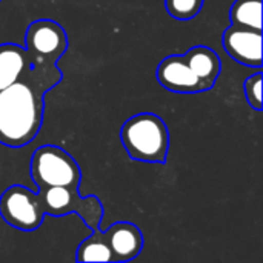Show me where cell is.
I'll list each match as a JSON object with an SVG mask.
<instances>
[{
  "label": "cell",
  "instance_id": "1",
  "mask_svg": "<svg viewBox=\"0 0 263 263\" xmlns=\"http://www.w3.org/2000/svg\"><path fill=\"white\" fill-rule=\"evenodd\" d=\"M42 94L17 80L0 91V142L23 146L35 139L42 126Z\"/></svg>",
  "mask_w": 263,
  "mask_h": 263
},
{
  "label": "cell",
  "instance_id": "2",
  "mask_svg": "<svg viewBox=\"0 0 263 263\" xmlns=\"http://www.w3.org/2000/svg\"><path fill=\"white\" fill-rule=\"evenodd\" d=\"M120 139L131 159L146 163L166 162L170 133L157 114L140 112L129 117L120 129Z\"/></svg>",
  "mask_w": 263,
  "mask_h": 263
},
{
  "label": "cell",
  "instance_id": "3",
  "mask_svg": "<svg viewBox=\"0 0 263 263\" xmlns=\"http://www.w3.org/2000/svg\"><path fill=\"white\" fill-rule=\"evenodd\" d=\"M31 177L37 185L35 191L48 186L77 190L82 173L69 153L54 145H45L37 148L31 157Z\"/></svg>",
  "mask_w": 263,
  "mask_h": 263
},
{
  "label": "cell",
  "instance_id": "4",
  "mask_svg": "<svg viewBox=\"0 0 263 263\" xmlns=\"http://www.w3.org/2000/svg\"><path fill=\"white\" fill-rule=\"evenodd\" d=\"M26 54L31 63V74H35L42 66L55 69V62L62 57L68 46V37L63 28L54 20L42 18L32 22L25 35Z\"/></svg>",
  "mask_w": 263,
  "mask_h": 263
},
{
  "label": "cell",
  "instance_id": "5",
  "mask_svg": "<svg viewBox=\"0 0 263 263\" xmlns=\"http://www.w3.org/2000/svg\"><path fill=\"white\" fill-rule=\"evenodd\" d=\"M37 196L40 199L45 216L59 217L76 213L85 220L88 228H91L92 231L99 230L103 208L97 197H80L77 190L66 186H48L39 190Z\"/></svg>",
  "mask_w": 263,
  "mask_h": 263
},
{
  "label": "cell",
  "instance_id": "6",
  "mask_svg": "<svg viewBox=\"0 0 263 263\" xmlns=\"http://www.w3.org/2000/svg\"><path fill=\"white\" fill-rule=\"evenodd\" d=\"M0 216L20 231L37 230L45 219L37 193L20 185L9 186L0 196Z\"/></svg>",
  "mask_w": 263,
  "mask_h": 263
},
{
  "label": "cell",
  "instance_id": "7",
  "mask_svg": "<svg viewBox=\"0 0 263 263\" xmlns=\"http://www.w3.org/2000/svg\"><path fill=\"white\" fill-rule=\"evenodd\" d=\"M157 80L163 88L173 92L196 94L208 91L185 55H170L163 59L157 66Z\"/></svg>",
  "mask_w": 263,
  "mask_h": 263
},
{
  "label": "cell",
  "instance_id": "8",
  "mask_svg": "<svg viewBox=\"0 0 263 263\" xmlns=\"http://www.w3.org/2000/svg\"><path fill=\"white\" fill-rule=\"evenodd\" d=\"M225 51L239 63L262 68V31L231 25L222 35Z\"/></svg>",
  "mask_w": 263,
  "mask_h": 263
},
{
  "label": "cell",
  "instance_id": "9",
  "mask_svg": "<svg viewBox=\"0 0 263 263\" xmlns=\"http://www.w3.org/2000/svg\"><path fill=\"white\" fill-rule=\"evenodd\" d=\"M103 236L112 251L116 263L134 260L143 248V236L140 230L129 222L111 225Z\"/></svg>",
  "mask_w": 263,
  "mask_h": 263
},
{
  "label": "cell",
  "instance_id": "10",
  "mask_svg": "<svg viewBox=\"0 0 263 263\" xmlns=\"http://www.w3.org/2000/svg\"><path fill=\"white\" fill-rule=\"evenodd\" d=\"M183 55L188 60L193 71L197 74V77L203 82V85L208 89H211L216 85L222 68L219 54L208 46L199 45L186 51Z\"/></svg>",
  "mask_w": 263,
  "mask_h": 263
},
{
  "label": "cell",
  "instance_id": "11",
  "mask_svg": "<svg viewBox=\"0 0 263 263\" xmlns=\"http://www.w3.org/2000/svg\"><path fill=\"white\" fill-rule=\"evenodd\" d=\"M26 65V49L12 43L0 45V91L15 83L20 79Z\"/></svg>",
  "mask_w": 263,
  "mask_h": 263
},
{
  "label": "cell",
  "instance_id": "12",
  "mask_svg": "<svg viewBox=\"0 0 263 263\" xmlns=\"http://www.w3.org/2000/svg\"><path fill=\"white\" fill-rule=\"evenodd\" d=\"M76 262H114L112 251L99 230H96L89 237H86L77 248Z\"/></svg>",
  "mask_w": 263,
  "mask_h": 263
},
{
  "label": "cell",
  "instance_id": "13",
  "mask_svg": "<svg viewBox=\"0 0 263 263\" xmlns=\"http://www.w3.org/2000/svg\"><path fill=\"white\" fill-rule=\"evenodd\" d=\"M263 0H236L231 6V25L262 31Z\"/></svg>",
  "mask_w": 263,
  "mask_h": 263
},
{
  "label": "cell",
  "instance_id": "14",
  "mask_svg": "<svg viewBox=\"0 0 263 263\" xmlns=\"http://www.w3.org/2000/svg\"><path fill=\"white\" fill-rule=\"evenodd\" d=\"M203 6V0H165L168 14L176 20L194 18Z\"/></svg>",
  "mask_w": 263,
  "mask_h": 263
},
{
  "label": "cell",
  "instance_id": "15",
  "mask_svg": "<svg viewBox=\"0 0 263 263\" xmlns=\"http://www.w3.org/2000/svg\"><path fill=\"white\" fill-rule=\"evenodd\" d=\"M245 96L248 100V105L257 111L262 109V71L257 69L254 76H250L245 80Z\"/></svg>",
  "mask_w": 263,
  "mask_h": 263
}]
</instances>
